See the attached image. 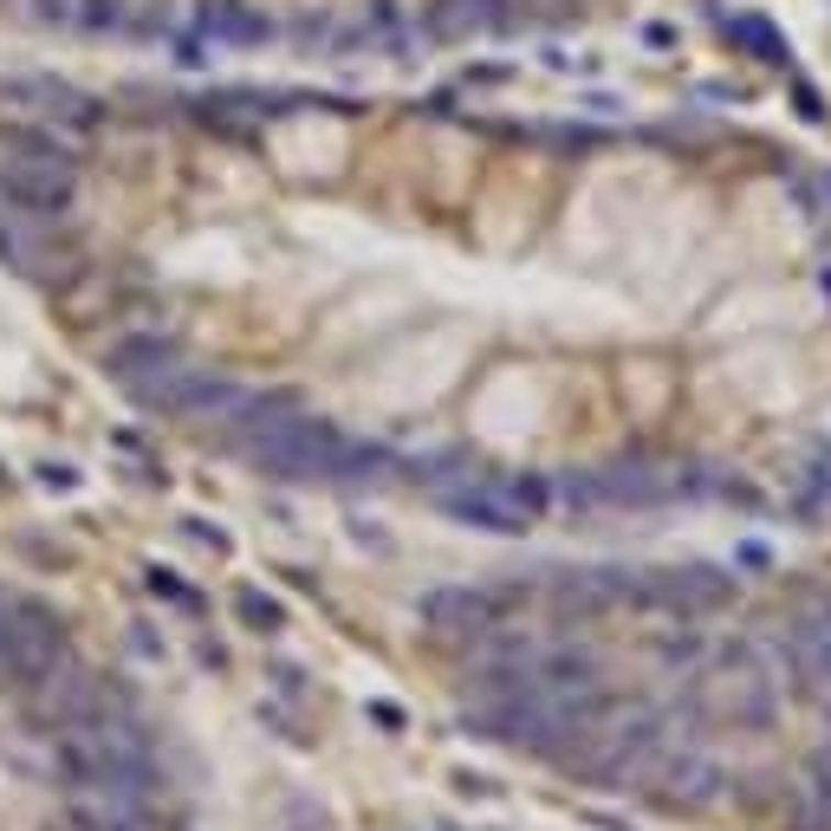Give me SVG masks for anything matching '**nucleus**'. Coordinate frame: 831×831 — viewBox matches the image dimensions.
I'll return each instance as SVG.
<instances>
[{
  "instance_id": "obj_6",
  "label": "nucleus",
  "mask_w": 831,
  "mask_h": 831,
  "mask_svg": "<svg viewBox=\"0 0 831 831\" xmlns=\"http://www.w3.org/2000/svg\"><path fill=\"white\" fill-rule=\"evenodd\" d=\"M40 481H46V487H71L78 475H71V468H53V462H46V468H40Z\"/></svg>"
},
{
  "instance_id": "obj_3",
  "label": "nucleus",
  "mask_w": 831,
  "mask_h": 831,
  "mask_svg": "<svg viewBox=\"0 0 831 831\" xmlns=\"http://www.w3.org/2000/svg\"><path fill=\"white\" fill-rule=\"evenodd\" d=\"M0 98L7 104H26V111H40V118H53V124H91L98 118V104L85 98V91H71L59 78H0Z\"/></svg>"
},
{
  "instance_id": "obj_2",
  "label": "nucleus",
  "mask_w": 831,
  "mask_h": 831,
  "mask_svg": "<svg viewBox=\"0 0 831 831\" xmlns=\"http://www.w3.org/2000/svg\"><path fill=\"white\" fill-rule=\"evenodd\" d=\"M59 656H66V630H59V618L46 605H7V618H0V663L13 676L40 683L46 669H59Z\"/></svg>"
},
{
  "instance_id": "obj_5",
  "label": "nucleus",
  "mask_w": 831,
  "mask_h": 831,
  "mask_svg": "<svg viewBox=\"0 0 831 831\" xmlns=\"http://www.w3.org/2000/svg\"><path fill=\"white\" fill-rule=\"evenodd\" d=\"M241 611H247L254 623H279V611H274V605H261V598H241Z\"/></svg>"
},
{
  "instance_id": "obj_7",
  "label": "nucleus",
  "mask_w": 831,
  "mask_h": 831,
  "mask_svg": "<svg viewBox=\"0 0 831 831\" xmlns=\"http://www.w3.org/2000/svg\"><path fill=\"white\" fill-rule=\"evenodd\" d=\"M0 618H7V598H0Z\"/></svg>"
},
{
  "instance_id": "obj_4",
  "label": "nucleus",
  "mask_w": 831,
  "mask_h": 831,
  "mask_svg": "<svg viewBox=\"0 0 831 831\" xmlns=\"http://www.w3.org/2000/svg\"><path fill=\"white\" fill-rule=\"evenodd\" d=\"M40 708H46V721H59V728H85V721H98L104 714V689L85 676V669H46L40 676Z\"/></svg>"
},
{
  "instance_id": "obj_1",
  "label": "nucleus",
  "mask_w": 831,
  "mask_h": 831,
  "mask_svg": "<svg viewBox=\"0 0 831 831\" xmlns=\"http://www.w3.org/2000/svg\"><path fill=\"white\" fill-rule=\"evenodd\" d=\"M78 196V163L71 143L46 124H0V208L59 221Z\"/></svg>"
}]
</instances>
